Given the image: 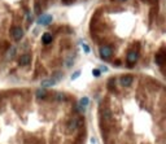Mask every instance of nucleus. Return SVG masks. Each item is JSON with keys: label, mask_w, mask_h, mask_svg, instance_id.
<instances>
[{"label": "nucleus", "mask_w": 166, "mask_h": 144, "mask_svg": "<svg viewBox=\"0 0 166 144\" xmlns=\"http://www.w3.org/2000/svg\"><path fill=\"white\" fill-rule=\"evenodd\" d=\"M11 33H12V36H13V39H14V40H21V39H22V36H24V30H22L20 26H14V27H12Z\"/></svg>", "instance_id": "obj_1"}, {"label": "nucleus", "mask_w": 166, "mask_h": 144, "mask_svg": "<svg viewBox=\"0 0 166 144\" xmlns=\"http://www.w3.org/2000/svg\"><path fill=\"white\" fill-rule=\"evenodd\" d=\"M112 48L109 47V45H103V47L100 48V57L103 58V60H108V58H110V56H112Z\"/></svg>", "instance_id": "obj_2"}, {"label": "nucleus", "mask_w": 166, "mask_h": 144, "mask_svg": "<svg viewBox=\"0 0 166 144\" xmlns=\"http://www.w3.org/2000/svg\"><path fill=\"white\" fill-rule=\"evenodd\" d=\"M52 20H53L52 14H42V16L39 17V20H38V24L43 25V26H47V25H49L52 22Z\"/></svg>", "instance_id": "obj_3"}, {"label": "nucleus", "mask_w": 166, "mask_h": 144, "mask_svg": "<svg viewBox=\"0 0 166 144\" xmlns=\"http://www.w3.org/2000/svg\"><path fill=\"white\" fill-rule=\"evenodd\" d=\"M132 81H134V77H132V75H130V74L123 75V77L121 78V85H122L123 87H129V86H131Z\"/></svg>", "instance_id": "obj_4"}, {"label": "nucleus", "mask_w": 166, "mask_h": 144, "mask_svg": "<svg viewBox=\"0 0 166 144\" xmlns=\"http://www.w3.org/2000/svg\"><path fill=\"white\" fill-rule=\"evenodd\" d=\"M30 61H31V56H30L29 53H25V55H22L18 60V64L21 66H25V65H29Z\"/></svg>", "instance_id": "obj_5"}, {"label": "nucleus", "mask_w": 166, "mask_h": 144, "mask_svg": "<svg viewBox=\"0 0 166 144\" xmlns=\"http://www.w3.org/2000/svg\"><path fill=\"white\" fill-rule=\"evenodd\" d=\"M127 62H129L130 65H132V64H135L138 61V53L136 52H134V51H131V52H129L127 53Z\"/></svg>", "instance_id": "obj_6"}, {"label": "nucleus", "mask_w": 166, "mask_h": 144, "mask_svg": "<svg viewBox=\"0 0 166 144\" xmlns=\"http://www.w3.org/2000/svg\"><path fill=\"white\" fill-rule=\"evenodd\" d=\"M77 127H78V119L77 118H71L69 122H67V131L69 132L74 131Z\"/></svg>", "instance_id": "obj_7"}, {"label": "nucleus", "mask_w": 166, "mask_h": 144, "mask_svg": "<svg viewBox=\"0 0 166 144\" xmlns=\"http://www.w3.org/2000/svg\"><path fill=\"white\" fill-rule=\"evenodd\" d=\"M88 104H90V99H88V97L87 96L82 97V99L79 100V110H85L88 107Z\"/></svg>", "instance_id": "obj_8"}, {"label": "nucleus", "mask_w": 166, "mask_h": 144, "mask_svg": "<svg viewBox=\"0 0 166 144\" xmlns=\"http://www.w3.org/2000/svg\"><path fill=\"white\" fill-rule=\"evenodd\" d=\"M56 83L52 81L51 78H48V79H43L42 81V83H40V87H43V88H48V87H52V86H55Z\"/></svg>", "instance_id": "obj_9"}, {"label": "nucleus", "mask_w": 166, "mask_h": 144, "mask_svg": "<svg viewBox=\"0 0 166 144\" xmlns=\"http://www.w3.org/2000/svg\"><path fill=\"white\" fill-rule=\"evenodd\" d=\"M51 79H52V81H53V82L56 83V85H57V83L62 79V71H55L53 74L51 75Z\"/></svg>", "instance_id": "obj_10"}, {"label": "nucleus", "mask_w": 166, "mask_h": 144, "mask_svg": "<svg viewBox=\"0 0 166 144\" xmlns=\"http://www.w3.org/2000/svg\"><path fill=\"white\" fill-rule=\"evenodd\" d=\"M52 39H53V36H52V34H49V33H44L42 35V40H43L44 44H49L52 42Z\"/></svg>", "instance_id": "obj_11"}, {"label": "nucleus", "mask_w": 166, "mask_h": 144, "mask_svg": "<svg viewBox=\"0 0 166 144\" xmlns=\"http://www.w3.org/2000/svg\"><path fill=\"white\" fill-rule=\"evenodd\" d=\"M46 96H47V91H46V88L40 87L39 90H36V97H39V99H44Z\"/></svg>", "instance_id": "obj_12"}, {"label": "nucleus", "mask_w": 166, "mask_h": 144, "mask_svg": "<svg viewBox=\"0 0 166 144\" xmlns=\"http://www.w3.org/2000/svg\"><path fill=\"white\" fill-rule=\"evenodd\" d=\"M73 64H74V57L73 56H67L66 60H65V66L66 67H71Z\"/></svg>", "instance_id": "obj_13"}, {"label": "nucleus", "mask_w": 166, "mask_h": 144, "mask_svg": "<svg viewBox=\"0 0 166 144\" xmlns=\"http://www.w3.org/2000/svg\"><path fill=\"white\" fill-rule=\"evenodd\" d=\"M103 117H104L105 119H108V121L112 118V112H110L109 108H105V109L103 110Z\"/></svg>", "instance_id": "obj_14"}, {"label": "nucleus", "mask_w": 166, "mask_h": 144, "mask_svg": "<svg viewBox=\"0 0 166 144\" xmlns=\"http://www.w3.org/2000/svg\"><path fill=\"white\" fill-rule=\"evenodd\" d=\"M156 62L158 64V65H162L163 64V56L162 55H160V53H158V55H156Z\"/></svg>", "instance_id": "obj_15"}, {"label": "nucleus", "mask_w": 166, "mask_h": 144, "mask_svg": "<svg viewBox=\"0 0 166 144\" xmlns=\"http://www.w3.org/2000/svg\"><path fill=\"white\" fill-rule=\"evenodd\" d=\"M14 53H16V47H11V49L8 51V53H7V56L8 57H13Z\"/></svg>", "instance_id": "obj_16"}, {"label": "nucleus", "mask_w": 166, "mask_h": 144, "mask_svg": "<svg viewBox=\"0 0 166 144\" xmlns=\"http://www.w3.org/2000/svg\"><path fill=\"white\" fill-rule=\"evenodd\" d=\"M56 100L57 101H64L65 100V95L64 94H56Z\"/></svg>", "instance_id": "obj_17"}, {"label": "nucleus", "mask_w": 166, "mask_h": 144, "mask_svg": "<svg viewBox=\"0 0 166 144\" xmlns=\"http://www.w3.org/2000/svg\"><path fill=\"white\" fill-rule=\"evenodd\" d=\"M79 75H80V71H79V70H77V71H75L74 74H71L70 79H71V81H75V79H77V78L79 77Z\"/></svg>", "instance_id": "obj_18"}, {"label": "nucleus", "mask_w": 166, "mask_h": 144, "mask_svg": "<svg viewBox=\"0 0 166 144\" xmlns=\"http://www.w3.org/2000/svg\"><path fill=\"white\" fill-rule=\"evenodd\" d=\"M100 74H101V71L99 69H94L92 70V75H95V77H100Z\"/></svg>", "instance_id": "obj_19"}, {"label": "nucleus", "mask_w": 166, "mask_h": 144, "mask_svg": "<svg viewBox=\"0 0 166 144\" xmlns=\"http://www.w3.org/2000/svg\"><path fill=\"white\" fill-rule=\"evenodd\" d=\"M82 48H83V51H85L86 53H90V47H88L87 44H83V45H82Z\"/></svg>", "instance_id": "obj_20"}, {"label": "nucleus", "mask_w": 166, "mask_h": 144, "mask_svg": "<svg viewBox=\"0 0 166 144\" xmlns=\"http://www.w3.org/2000/svg\"><path fill=\"white\" fill-rule=\"evenodd\" d=\"M27 20H29V21L31 20V13H30V12H27Z\"/></svg>", "instance_id": "obj_21"}, {"label": "nucleus", "mask_w": 166, "mask_h": 144, "mask_svg": "<svg viewBox=\"0 0 166 144\" xmlns=\"http://www.w3.org/2000/svg\"><path fill=\"white\" fill-rule=\"evenodd\" d=\"M64 2H66V3H69V2H70V0H64Z\"/></svg>", "instance_id": "obj_22"}, {"label": "nucleus", "mask_w": 166, "mask_h": 144, "mask_svg": "<svg viewBox=\"0 0 166 144\" xmlns=\"http://www.w3.org/2000/svg\"><path fill=\"white\" fill-rule=\"evenodd\" d=\"M121 2H125V0H121Z\"/></svg>", "instance_id": "obj_23"}]
</instances>
